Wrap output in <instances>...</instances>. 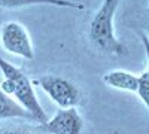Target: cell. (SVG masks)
I'll return each mask as SVG.
<instances>
[{
    "label": "cell",
    "instance_id": "obj_1",
    "mask_svg": "<svg viewBox=\"0 0 149 134\" xmlns=\"http://www.w3.org/2000/svg\"><path fill=\"white\" fill-rule=\"evenodd\" d=\"M0 72L3 73L5 78L0 82V90L5 94L10 95L15 101H18L31 115L34 122H37L39 125L46 122L48 116L36 97L33 82L27 78L26 73L2 57H0Z\"/></svg>",
    "mask_w": 149,
    "mask_h": 134
},
{
    "label": "cell",
    "instance_id": "obj_2",
    "mask_svg": "<svg viewBox=\"0 0 149 134\" xmlns=\"http://www.w3.org/2000/svg\"><path fill=\"white\" fill-rule=\"evenodd\" d=\"M119 2L121 0H103L88 27L90 42L100 52L116 57L127 54V46L116 37L115 33V14Z\"/></svg>",
    "mask_w": 149,
    "mask_h": 134
},
{
    "label": "cell",
    "instance_id": "obj_3",
    "mask_svg": "<svg viewBox=\"0 0 149 134\" xmlns=\"http://www.w3.org/2000/svg\"><path fill=\"white\" fill-rule=\"evenodd\" d=\"M34 82L46 92V95L60 109L74 107L82 100L81 90L72 81H69L66 78L54 76V75H45L39 79H36Z\"/></svg>",
    "mask_w": 149,
    "mask_h": 134
},
{
    "label": "cell",
    "instance_id": "obj_4",
    "mask_svg": "<svg viewBox=\"0 0 149 134\" xmlns=\"http://www.w3.org/2000/svg\"><path fill=\"white\" fill-rule=\"evenodd\" d=\"M0 42H2L5 51H8L12 55L21 57L24 60L34 58L31 37L27 28L21 22L17 21L5 22L2 26V30H0Z\"/></svg>",
    "mask_w": 149,
    "mask_h": 134
},
{
    "label": "cell",
    "instance_id": "obj_5",
    "mask_svg": "<svg viewBox=\"0 0 149 134\" xmlns=\"http://www.w3.org/2000/svg\"><path fill=\"white\" fill-rule=\"evenodd\" d=\"M37 128L45 134H81L84 119L76 107L58 109L51 119L37 125Z\"/></svg>",
    "mask_w": 149,
    "mask_h": 134
},
{
    "label": "cell",
    "instance_id": "obj_6",
    "mask_svg": "<svg viewBox=\"0 0 149 134\" xmlns=\"http://www.w3.org/2000/svg\"><path fill=\"white\" fill-rule=\"evenodd\" d=\"M103 82L115 90L136 92L139 87V76L124 70H112L103 75Z\"/></svg>",
    "mask_w": 149,
    "mask_h": 134
},
{
    "label": "cell",
    "instance_id": "obj_7",
    "mask_svg": "<svg viewBox=\"0 0 149 134\" xmlns=\"http://www.w3.org/2000/svg\"><path fill=\"white\" fill-rule=\"evenodd\" d=\"M36 5H48V6H57V8H66V9H78V10L85 9L82 3L73 2V0H0V8H5V9H18V8H27Z\"/></svg>",
    "mask_w": 149,
    "mask_h": 134
},
{
    "label": "cell",
    "instance_id": "obj_8",
    "mask_svg": "<svg viewBox=\"0 0 149 134\" xmlns=\"http://www.w3.org/2000/svg\"><path fill=\"white\" fill-rule=\"evenodd\" d=\"M14 118L33 121L31 115L18 101H15L10 95L5 94L2 90H0V121H3V119H14Z\"/></svg>",
    "mask_w": 149,
    "mask_h": 134
},
{
    "label": "cell",
    "instance_id": "obj_9",
    "mask_svg": "<svg viewBox=\"0 0 149 134\" xmlns=\"http://www.w3.org/2000/svg\"><path fill=\"white\" fill-rule=\"evenodd\" d=\"M137 95L140 97V100L145 103L148 112H149V73L145 72L139 76V87H137Z\"/></svg>",
    "mask_w": 149,
    "mask_h": 134
},
{
    "label": "cell",
    "instance_id": "obj_10",
    "mask_svg": "<svg viewBox=\"0 0 149 134\" xmlns=\"http://www.w3.org/2000/svg\"><path fill=\"white\" fill-rule=\"evenodd\" d=\"M0 134H45L37 127H27V125H18V127H2Z\"/></svg>",
    "mask_w": 149,
    "mask_h": 134
},
{
    "label": "cell",
    "instance_id": "obj_11",
    "mask_svg": "<svg viewBox=\"0 0 149 134\" xmlns=\"http://www.w3.org/2000/svg\"><path fill=\"white\" fill-rule=\"evenodd\" d=\"M140 39H142V45L145 48V54H146V61H148V73H149V37L146 34H142L140 36Z\"/></svg>",
    "mask_w": 149,
    "mask_h": 134
},
{
    "label": "cell",
    "instance_id": "obj_12",
    "mask_svg": "<svg viewBox=\"0 0 149 134\" xmlns=\"http://www.w3.org/2000/svg\"><path fill=\"white\" fill-rule=\"evenodd\" d=\"M146 36H148V37H149V26H148V34H146Z\"/></svg>",
    "mask_w": 149,
    "mask_h": 134
}]
</instances>
